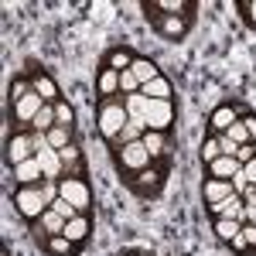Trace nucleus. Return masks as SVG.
I'll list each match as a JSON object with an SVG mask.
<instances>
[{"label":"nucleus","instance_id":"obj_1","mask_svg":"<svg viewBox=\"0 0 256 256\" xmlns=\"http://www.w3.org/2000/svg\"><path fill=\"white\" fill-rule=\"evenodd\" d=\"M96 123H99L102 140H106V144H113V140L123 134V126L130 123V113H126V106H123V96H116V99H99Z\"/></svg>","mask_w":256,"mask_h":256},{"label":"nucleus","instance_id":"obj_2","mask_svg":"<svg viewBox=\"0 0 256 256\" xmlns=\"http://www.w3.org/2000/svg\"><path fill=\"white\" fill-rule=\"evenodd\" d=\"M130 192L137 198H144V202H154V198L164 192V181H168V168L164 164H150V168H144V171H137V174L130 178H120Z\"/></svg>","mask_w":256,"mask_h":256},{"label":"nucleus","instance_id":"obj_3","mask_svg":"<svg viewBox=\"0 0 256 256\" xmlns=\"http://www.w3.org/2000/svg\"><path fill=\"white\" fill-rule=\"evenodd\" d=\"M144 14H147L150 28H154L164 41H184L188 28H192V18H168V14H160L158 7H154V0L144 4Z\"/></svg>","mask_w":256,"mask_h":256},{"label":"nucleus","instance_id":"obj_4","mask_svg":"<svg viewBox=\"0 0 256 256\" xmlns=\"http://www.w3.org/2000/svg\"><path fill=\"white\" fill-rule=\"evenodd\" d=\"M110 154H113V160H116V168H120V178H130V174H137V171H144V168L154 164V158H150L147 147H144V140L126 144V147H116V150H110Z\"/></svg>","mask_w":256,"mask_h":256},{"label":"nucleus","instance_id":"obj_5","mask_svg":"<svg viewBox=\"0 0 256 256\" xmlns=\"http://www.w3.org/2000/svg\"><path fill=\"white\" fill-rule=\"evenodd\" d=\"M14 208L24 222H38L48 212V202L41 195V184H28V188H14Z\"/></svg>","mask_w":256,"mask_h":256},{"label":"nucleus","instance_id":"obj_6","mask_svg":"<svg viewBox=\"0 0 256 256\" xmlns=\"http://www.w3.org/2000/svg\"><path fill=\"white\" fill-rule=\"evenodd\" d=\"M178 120V106L174 99H150L147 102V113H144V123L147 130H160V134H171Z\"/></svg>","mask_w":256,"mask_h":256},{"label":"nucleus","instance_id":"obj_7","mask_svg":"<svg viewBox=\"0 0 256 256\" xmlns=\"http://www.w3.org/2000/svg\"><path fill=\"white\" fill-rule=\"evenodd\" d=\"M24 76L31 79V89H34V92H38V96L44 99L48 106H55V102L62 99V92H58V86H55V79L44 72V65H41V62L28 58V62H24Z\"/></svg>","mask_w":256,"mask_h":256},{"label":"nucleus","instance_id":"obj_8","mask_svg":"<svg viewBox=\"0 0 256 256\" xmlns=\"http://www.w3.org/2000/svg\"><path fill=\"white\" fill-rule=\"evenodd\" d=\"M58 195L65 202H72L82 216H92V188L86 178H62L58 181Z\"/></svg>","mask_w":256,"mask_h":256},{"label":"nucleus","instance_id":"obj_9","mask_svg":"<svg viewBox=\"0 0 256 256\" xmlns=\"http://www.w3.org/2000/svg\"><path fill=\"white\" fill-rule=\"evenodd\" d=\"M144 147H147V154L154 158V164H164V168H171V160H174V150H178L174 130H171V134L147 130V134H144Z\"/></svg>","mask_w":256,"mask_h":256},{"label":"nucleus","instance_id":"obj_10","mask_svg":"<svg viewBox=\"0 0 256 256\" xmlns=\"http://www.w3.org/2000/svg\"><path fill=\"white\" fill-rule=\"evenodd\" d=\"M31 158H38L31 134H7V140H4V164L14 171L18 164H24V160H31Z\"/></svg>","mask_w":256,"mask_h":256},{"label":"nucleus","instance_id":"obj_11","mask_svg":"<svg viewBox=\"0 0 256 256\" xmlns=\"http://www.w3.org/2000/svg\"><path fill=\"white\" fill-rule=\"evenodd\" d=\"M31 232H34V239H38V246L44 250L52 236H62V232H65V218H62L55 208H48L38 222H31Z\"/></svg>","mask_w":256,"mask_h":256},{"label":"nucleus","instance_id":"obj_12","mask_svg":"<svg viewBox=\"0 0 256 256\" xmlns=\"http://www.w3.org/2000/svg\"><path fill=\"white\" fill-rule=\"evenodd\" d=\"M58 154H62V168H65V174H62V178H86L89 164H86V150L79 147V140L68 144V147H62Z\"/></svg>","mask_w":256,"mask_h":256},{"label":"nucleus","instance_id":"obj_13","mask_svg":"<svg viewBox=\"0 0 256 256\" xmlns=\"http://www.w3.org/2000/svg\"><path fill=\"white\" fill-rule=\"evenodd\" d=\"M239 120V110L236 102H218L216 110L208 113V134H226L232 123Z\"/></svg>","mask_w":256,"mask_h":256},{"label":"nucleus","instance_id":"obj_14","mask_svg":"<svg viewBox=\"0 0 256 256\" xmlns=\"http://www.w3.org/2000/svg\"><path fill=\"white\" fill-rule=\"evenodd\" d=\"M10 181H14V188H28V184H41L44 181V171H41L38 158L24 160V164H18L14 171H10Z\"/></svg>","mask_w":256,"mask_h":256},{"label":"nucleus","instance_id":"obj_15","mask_svg":"<svg viewBox=\"0 0 256 256\" xmlns=\"http://www.w3.org/2000/svg\"><path fill=\"white\" fill-rule=\"evenodd\" d=\"M242 171V164H239L236 158H216L212 164H205V178H218V181H232V178Z\"/></svg>","mask_w":256,"mask_h":256},{"label":"nucleus","instance_id":"obj_16","mask_svg":"<svg viewBox=\"0 0 256 256\" xmlns=\"http://www.w3.org/2000/svg\"><path fill=\"white\" fill-rule=\"evenodd\" d=\"M65 239H72L76 246H82L86 239L92 236V216H76L72 222H65V232H62Z\"/></svg>","mask_w":256,"mask_h":256},{"label":"nucleus","instance_id":"obj_17","mask_svg":"<svg viewBox=\"0 0 256 256\" xmlns=\"http://www.w3.org/2000/svg\"><path fill=\"white\" fill-rule=\"evenodd\" d=\"M236 195L232 192V181H218V178H205L202 181V202L208 205V202H222V198Z\"/></svg>","mask_w":256,"mask_h":256},{"label":"nucleus","instance_id":"obj_18","mask_svg":"<svg viewBox=\"0 0 256 256\" xmlns=\"http://www.w3.org/2000/svg\"><path fill=\"white\" fill-rule=\"evenodd\" d=\"M96 89H99V99H116L123 96L120 92V72H113V68H99V76H96Z\"/></svg>","mask_w":256,"mask_h":256},{"label":"nucleus","instance_id":"obj_19","mask_svg":"<svg viewBox=\"0 0 256 256\" xmlns=\"http://www.w3.org/2000/svg\"><path fill=\"white\" fill-rule=\"evenodd\" d=\"M38 164H41V171H44V178H52V181H62L65 168H62V154L55 150V147H48V150H38Z\"/></svg>","mask_w":256,"mask_h":256},{"label":"nucleus","instance_id":"obj_20","mask_svg":"<svg viewBox=\"0 0 256 256\" xmlns=\"http://www.w3.org/2000/svg\"><path fill=\"white\" fill-rule=\"evenodd\" d=\"M154 7L160 14H168V18H192L198 10L195 0H154Z\"/></svg>","mask_w":256,"mask_h":256},{"label":"nucleus","instance_id":"obj_21","mask_svg":"<svg viewBox=\"0 0 256 256\" xmlns=\"http://www.w3.org/2000/svg\"><path fill=\"white\" fill-rule=\"evenodd\" d=\"M134 58H137V55H134L130 48H110V52H106V58H102V65H106V68H113V72H126V68L134 65Z\"/></svg>","mask_w":256,"mask_h":256},{"label":"nucleus","instance_id":"obj_22","mask_svg":"<svg viewBox=\"0 0 256 256\" xmlns=\"http://www.w3.org/2000/svg\"><path fill=\"white\" fill-rule=\"evenodd\" d=\"M140 92L147 99H174V86L168 76H158L154 82H147V86H140Z\"/></svg>","mask_w":256,"mask_h":256},{"label":"nucleus","instance_id":"obj_23","mask_svg":"<svg viewBox=\"0 0 256 256\" xmlns=\"http://www.w3.org/2000/svg\"><path fill=\"white\" fill-rule=\"evenodd\" d=\"M130 72L137 76V82H140V86H147V82H154V79L160 76V68L154 65V58H144V55H137V58H134Z\"/></svg>","mask_w":256,"mask_h":256},{"label":"nucleus","instance_id":"obj_24","mask_svg":"<svg viewBox=\"0 0 256 256\" xmlns=\"http://www.w3.org/2000/svg\"><path fill=\"white\" fill-rule=\"evenodd\" d=\"M31 92H34V89H31V79H28L24 72H20V76H14V79H10V86H7V106H18L20 99L31 96Z\"/></svg>","mask_w":256,"mask_h":256},{"label":"nucleus","instance_id":"obj_25","mask_svg":"<svg viewBox=\"0 0 256 256\" xmlns=\"http://www.w3.org/2000/svg\"><path fill=\"white\" fill-rule=\"evenodd\" d=\"M82 246H76L72 239H65V236H52L48 239V246H44V253L48 256H79Z\"/></svg>","mask_w":256,"mask_h":256},{"label":"nucleus","instance_id":"obj_26","mask_svg":"<svg viewBox=\"0 0 256 256\" xmlns=\"http://www.w3.org/2000/svg\"><path fill=\"white\" fill-rule=\"evenodd\" d=\"M55 126L76 130V106H72L68 99H58V102H55Z\"/></svg>","mask_w":256,"mask_h":256},{"label":"nucleus","instance_id":"obj_27","mask_svg":"<svg viewBox=\"0 0 256 256\" xmlns=\"http://www.w3.org/2000/svg\"><path fill=\"white\" fill-rule=\"evenodd\" d=\"M212 229H216V236L222 242H232V239L242 232V226H239L236 218H212Z\"/></svg>","mask_w":256,"mask_h":256},{"label":"nucleus","instance_id":"obj_28","mask_svg":"<svg viewBox=\"0 0 256 256\" xmlns=\"http://www.w3.org/2000/svg\"><path fill=\"white\" fill-rule=\"evenodd\" d=\"M147 102H150V99L144 96V92H130V96H123V106H126L130 120H144V113H147Z\"/></svg>","mask_w":256,"mask_h":256},{"label":"nucleus","instance_id":"obj_29","mask_svg":"<svg viewBox=\"0 0 256 256\" xmlns=\"http://www.w3.org/2000/svg\"><path fill=\"white\" fill-rule=\"evenodd\" d=\"M55 126V106H44L38 116L31 120V134H48Z\"/></svg>","mask_w":256,"mask_h":256},{"label":"nucleus","instance_id":"obj_30","mask_svg":"<svg viewBox=\"0 0 256 256\" xmlns=\"http://www.w3.org/2000/svg\"><path fill=\"white\" fill-rule=\"evenodd\" d=\"M48 144L62 150V147H68V144H76V130H65V126H52L48 130Z\"/></svg>","mask_w":256,"mask_h":256},{"label":"nucleus","instance_id":"obj_31","mask_svg":"<svg viewBox=\"0 0 256 256\" xmlns=\"http://www.w3.org/2000/svg\"><path fill=\"white\" fill-rule=\"evenodd\" d=\"M216 158H222V144H218V134H208L202 144V164H212Z\"/></svg>","mask_w":256,"mask_h":256},{"label":"nucleus","instance_id":"obj_32","mask_svg":"<svg viewBox=\"0 0 256 256\" xmlns=\"http://www.w3.org/2000/svg\"><path fill=\"white\" fill-rule=\"evenodd\" d=\"M52 208H55V212H58V216L65 218V222H72V218H76V216H82L79 208H76L72 202H65V198H62V195H58V202H52Z\"/></svg>","mask_w":256,"mask_h":256},{"label":"nucleus","instance_id":"obj_33","mask_svg":"<svg viewBox=\"0 0 256 256\" xmlns=\"http://www.w3.org/2000/svg\"><path fill=\"white\" fill-rule=\"evenodd\" d=\"M120 92L123 96H130V92H140V82H137V76L126 68V72H120Z\"/></svg>","mask_w":256,"mask_h":256},{"label":"nucleus","instance_id":"obj_34","mask_svg":"<svg viewBox=\"0 0 256 256\" xmlns=\"http://www.w3.org/2000/svg\"><path fill=\"white\" fill-rule=\"evenodd\" d=\"M226 137L232 140V144H239V147H242V144H250V134H246V126H242V120H236V123H232V126L226 130Z\"/></svg>","mask_w":256,"mask_h":256},{"label":"nucleus","instance_id":"obj_35","mask_svg":"<svg viewBox=\"0 0 256 256\" xmlns=\"http://www.w3.org/2000/svg\"><path fill=\"white\" fill-rule=\"evenodd\" d=\"M236 7H239V14H242V20L250 28H256V0H239Z\"/></svg>","mask_w":256,"mask_h":256},{"label":"nucleus","instance_id":"obj_36","mask_svg":"<svg viewBox=\"0 0 256 256\" xmlns=\"http://www.w3.org/2000/svg\"><path fill=\"white\" fill-rule=\"evenodd\" d=\"M41 195H44V202H48V208H52V202H58V181L44 178V181H41Z\"/></svg>","mask_w":256,"mask_h":256},{"label":"nucleus","instance_id":"obj_37","mask_svg":"<svg viewBox=\"0 0 256 256\" xmlns=\"http://www.w3.org/2000/svg\"><path fill=\"white\" fill-rule=\"evenodd\" d=\"M253 158H256V144H253V140H250V144H242V147L236 150V160L242 164V168H246V164H250Z\"/></svg>","mask_w":256,"mask_h":256},{"label":"nucleus","instance_id":"obj_38","mask_svg":"<svg viewBox=\"0 0 256 256\" xmlns=\"http://www.w3.org/2000/svg\"><path fill=\"white\" fill-rule=\"evenodd\" d=\"M250 188H253V184H250V178H246V174H242V171H239V174L232 178V192H236V195L242 198V195H246V192H250Z\"/></svg>","mask_w":256,"mask_h":256},{"label":"nucleus","instance_id":"obj_39","mask_svg":"<svg viewBox=\"0 0 256 256\" xmlns=\"http://www.w3.org/2000/svg\"><path fill=\"white\" fill-rule=\"evenodd\" d=\"M239 120H242V126H246V134H250V140H253V144H256V113H253V110H250L246 116H239Z\"/></svg>","mask_w":256,"mask_h":256},{"label":"nucleus","instance_id":"obj_40","mask_svg":"<svg viewBox=\"0 0 256 256\" xmlns=\"http://www.w3.org/2000/svg\"><path fill=\"white\" fill-rule=\"evenodd\" d=\"M31 140H34V150H48L52 144H48V134H31Z\"/></svg>","mask_w":256,"mask_h":256},{"label":"nucleus","instance_id":"obj_41","mask_svg":"<svg viewBox=\"0 0 256 256\" xmlns=\"http://www.w3.org/2000/svg\"><path fill=\"white\" fill-rule=\"evenodd\" d=\"M242 239H246L250 246H256V226H253V222H246V226H242Z\"/></svg>","mask_w":256,"mask_h":256},{"label":"nucleus","instance_id":"obj_42","mask_svg":"<svg viewBox=\"0 0 256 256\" xmlns=\"http://www.w3.org/2000/svg\"><path fill=\"white\" fill-rule=\"evenodd\" d=\"M242 174L250 178V184H256V158L250 160V164H246V168H242Z\"/></svg>","mask_w":256,"mask_h":256},{"label":"nucleus","instance_id":"obj_43","mask_svg":"<svg viewBox=\"0 0 256 256\" xmlns=\"http://www.w3.org/2000/svg\"><path fill=\"white\" fill-rule=\"evenodd\" d=\"M246 222H253V226H256V212H250V208H246Z\"/></svg>","mask_w":256,"mask_h":256},{"label":"nucleus","instance_id":"obj_44","mask_svg":"<svg viewBox=\"0 0 256 256\" xmlns=\"http://www.w3.org/2000/svg\"><path fill=\"white\" fill-rule=\"evenodd\" d=\"M0 256H10V250H7V242H4V246H0Z\"/></svg>","mask_w":256,"mask_h":256},{"label":"nucleus","instance_id":"obj_45","mask_svg":"<svg viewBox=\"0 0 256 256\" xmlns=\"http://www.w3.org/2000/svg\"><path fill=\"white\" fill-rule=\"evenodd\" d=\"M126 256H147V253H126Z\"/></svg>","mask_w":256,"mask_h":256},{"label":"nucleus","instance_id":"obj_46","mask_svg":"<svg viewBox=\"0 0 256 256\" xmlns=\"http://www.w3.org/2000/svg\"><path fill=\"white\" fill-rule=\"evenodd\" d=\"M253 188H256V184H253Z\"/></svg>","mask_w":256,"mask_h":256}]
</instances>
